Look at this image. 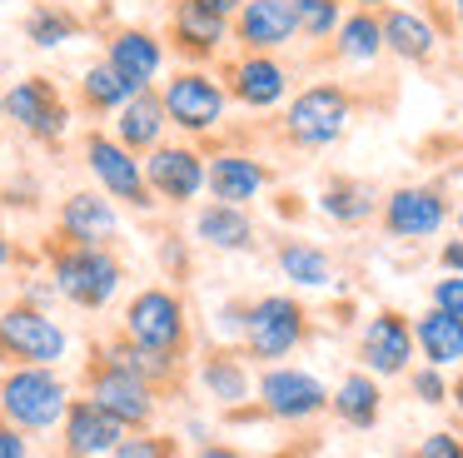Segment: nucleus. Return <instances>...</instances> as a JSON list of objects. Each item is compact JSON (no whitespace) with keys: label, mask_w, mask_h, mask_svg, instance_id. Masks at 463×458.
<instances>
[{"label":"nucleus","mask_w":463,"mask_h":458,"mask_svg":"<svg viewBox=\"0 0 463 458\" xmlns=\"http://www.w3.org/2000/svg\"><path fill=\"white\" fill-rule=\"evenodd\" d=\"M274 259H279L284 279H294V284H304V289H324L334 279L329 254H324L319 244H309V239H284Z\"/></svg>","instance_id":"nucleus-28"},{"label":"nucleus","mask_w":463,"mask_h":458,"mask_svg":"<svg viewBox=\"0 0 463 458\" xmlns=\"http://www.w3.org/2000/svg\"><path fill=\"white\" fill-rule=\"evenodd\" d=\"M294 20H299V35H334L339 30V0H294Z\"/></svg>","instance_id":"nucleus-34"},{"label":"nucleus","mask_w":463,"mask_h":458,"mask_svg":"<svg viewBox=\"0 0 463 458\" xmlns=\"http://www.w3.org/2000/svg\"><path fill=\"white\" fill-rule=\"evenodd\" d=\"M115 205L100 195V189H75L61 205V234L75 239V244H105L115 234Z\"/></svg>","instance_id":"nucleus-17"},{"label":"nucleus","mask_w":463,"mask_h":458,"mask_svg":"<svg viewBox=\"0 0 463 458\" xmlns=\"http://www.w3.org/2000/svg\"><path fill=\"white\" fill-rule=\"evenodd\" d=\"M51 274H55V294L71 299L75 309H105L120 289L125 269L105 244H75L61 234V244H51Z\"/></svg>","instance_id":"nucleus-2"},{"label":"nucleus","mask_w":463,"mask_h":458,"mask_svg":"<svg viewBox=\"0 0 463 458\" xmlns=\"http://www.w3.org/2000/svg\"><path fill=\"white\" fill-rule=\"evenodd\" d=\"M359 358H364V368H369V374H379V378L409 374L413 324L399 314V309H379V314L364 324V334H359Z\"/></svg>","instance_id":"nucleus-11"},{"label":"nucleus","mask_w":463,"mask_h":458,"mask_svg":"<svg viewBox=\"0 0 463 458\" xmlns=\"http://www.w3.org/2000/svg\"><path fill=\"white\" fill-rule=\"evenodd\" d=\"M194 234L204 239L210 249H230V254H244L254 249V219L244 215V205H204L194 215Z\"/></svg>","instance_id":"nucleus-22"},{"label":"nucleus","mask_w":463,"mask_h":458,"mask_svg":"<svg viewBox=\"0 0 463 458\" xmlns=\"http://www.w3.org/2000/svg\"><path fill=\"white\" fill-rule=\"evenodd\" d=\"M204 185L220 205H250L264 185H269V169L250 155H220L210 169H204Z\"/></svg>","instance_id":"nucleus-19"},{"label":"nucleus","mask_w":463,"mask_h":458,"mask_svg":"<svg viewBox=\"0 0 463 458\" xmlns=\"http://www.w3.org/2000/svg\"><path fill=\"white\" fill-rule=\"evenodd\" d=\"M0 115H5V90H0Z\"/></svg>","instance_id":"nucleus-46"},{"label":"nucleus","mask_w":463,"mask_h":458,"mask_svg":"<svg viewBox=\"0 0 463 458\" xmlns=\"http://www.w3.org/2000/svg\"><path fill=\"white\" fill-rule=\"evenodd\" d=\"M110 364H120V368H130L135 378H145V384L160 394V388H170L175 384V368H180V354H165V348H145V344H135V339H115V344H105L100 348Z\"/></svg>","instance_id":"nucleus-25"},{"label":"nucleus","mask_w":463,"mask_h":458,"mask_svg":"<svg viewBox=\"0 0 463 458\" xmlns=\"http://www.w3.org/2000/svg\"><path fill=\"white\" fill-rule=\"evenodd\" d=\"M413 348L433 368L463 364V324L453 314H443V309H429V314L413 319Z\"/></svg>","instance_id":"nucleus-23"},{"label":"nucleus","mask_w":463,"mask_h":458,"mask_svg":"<svg viewBox=\"0 0 463 458\" xmlns=\"http://www.w3.org/2000/svg\"><path fill=\"white\" fill-rule=\"evenodd\" d=\"M0 458H31L25 434H21L15 424H5V418H0Z\"/></svg>","instance_id":"nucleus-39"},{"label":"nucleus","mask_w":463,"mask_h":458,"mask_svg":"<svg viewBox=\"0 0 463 458\" xmlns=\"http://www.w3.org/2000/svg\"><path fill=\"white\" fill-rule=\"evenodd\" d=\"M175 453H180V448H175V438H165V434H135V438H120L110 458H175Z\"/></svg>","instance_id":"nucleus-35"},{"label":"nucleus","mask_w":463,"mask_h":458,"mask_svg":"<svg viewBox=\"0 0 463 458\" xmlns=\"http://www.w3.org/2000/svg\"><path fill=\"white\" fill-rule=\"evenodd\" d=\"M175 40H180L184 50H220L224 15H210V10H200L194 0H180V5H175Z\"/></svg>","instance_id":"nucleus-29"},{"label":"nucleus","mask_w":463,"mask_h":458,"mask_svg":"<svg viewBox=\"0 0 463 458\" xmlns=\"http://www.w3.org/2000/svg\"><path fill=\"white\" fill-rule=\"evenodd\" d=\"M329 408L344 418L349 428H373L379 424V414H383V388H379V378L364 368V374H349L339 388L329 394Z\"/></svg>","instance_id":"nucleus-26"},{"label":"nucleus","mask_w":463,"mask_h":458,"mask_svg":"<svg viewBox=\"0 0 463 458\" xmlns=\"http://www.w3.org/2000/svg\"><path fill=\"white\" fill-rule=\"evenodd\" d=\"M71 348V334L35 304H11L0 314V354L15 364H45L55 368Z\"/></svg>","instance_id":"nucleus-4"},{"label":"nucleus","mask_w":463,"mask_h":458,"mask_svg":"<svg viewBox=\"0 0 463 458\" xmlns=\"http://www.w3.org/2000/svg\"><path fill=\"white\" fill-rule=\"evenodd\" d=\"M439 264L449 269V274H463V239H449V244L439 249Z\"/></svg>","instance_id":"nucleus-40"},{"label":"nucleus","mask_w":463,"mask_h":458,"mask_svg":"<svg viewBox=\"0 0 463 458\" xmlns=\"http://www.w3.org/2000/svg\"><path fill=\"white\" fill-rule=\"evenodd\" d=\"M260 408L279 424H304V418L329 408V388L304 368H264L260 378Z\"/></svg>","instance_id":"nucleus-10"},{"label":"nucleus","mask_w":463,"mask_h":458,"mask_svg":"<svg viewBox=\"0 0 463 458\" xmlns=\"http://www.w3.org/2000/svg\"><path fill=\"white\" fill-rule=\"evenodd\" d=\"M194 5H200V10H210V15H224V20H230L234 10L244 5V0H194Z\"/></svg>","instance_id":"nucleus-41"},{"label":"nucleus","mask_w":463,"mask_h":458,"mask_svg":"<svg viewBox=\"0 0 463 458\" xmlns=\"http://www.w3.org/2000/svg\"><path fill=\"white\" fill-rule=\"evenodd\" d=\"M200 384L214 404L240 408L244 398H250V368H244V358L234 354V348H210V354L200 358Z\"/></svg>","instance_id":"nucleus-24"},{"label":"nucleus","mask_w":463,"mask_h":458,"mask_svg":"<svg viewBox=\"0 0 463 458\" xmlns=\"http://www.w3.org/2000/svg\"><path fill=\"white\" fill-rule=\"evenodd\" d=\"M419 458H463V438L449 434V428H439V434H429L419 444Z\"/></svg>","instance_id":"nucleus-38"},{"label":"nucleus","mask_w":463,"mask_h":458,"mask_svg":"<svg viewBox=\"0 0 463 458\" xmlns=\"http://www.w3.org/2000/svg\"><path fill=\"white\" fill-rule=\"evenodd\" d=\"M200 458H244V453H234V448H224V444H204Z\"/></svg>","instance_id":"nucleus-42"},{"label":"nucleus","mask_w":463,"mask_h":458,"mask_svg":"<svg viewBox=\"0 0 463 458\" xmlns=\"http://www.w3.org/2000/svg\"><path fill=\"white\" fill-rule=\"evenodd\" d=\"M244 354L250 358H264V364H274V358H289L294 348L309 339V309L299 304V299L289 294H264L254 299L250 309H244Z\"/></svg>","instance_id":"nucleus-3"},{"label":"nucleus","mask_w":463,"mask_h":458,"mask_svg":"<svg viewBox=\"0 0 463 458\" xmlns=\"http://www.w3.org/2000/svg\"><path fill=\"white\" fill-rule=\"evenodd\" d=\"M71 408V388L55 368L21 364L0 378V418L15 424L21 434H51Z\"/></svg>","instance_id":"nucleus-1"},{"label":"nucleus","mask_w":463,"mask_h":458,"mask_svg":"<svg viewBox=\"0 0 463 458\" xmlns=\"http://www.w3.org/2000/svg\"><path fill=\"white\" fill-rule=\"evenodd\" d=\"M160 105H165V119L180 125L184 135H204V129H214L224 119V90L204 70H184V75H175L165 85Z\"/></svg>","instance_id":"nucleus-9"},{"label":"nucleus","mask_w":463,"mask_h":458,"mask_svg":"<svg viewBox=\"0 0 463 458\" xmlns=\"http://www.w3.org/2000/svg\"><path fill=\"white\" fill-rule=\"evenodd\" d=\"M379 25H383V50H393L399 60H429L433 45H439L433 25L419 15V10H389Z\"/></svg>","instance_id":"nucleus-27"},{"label":"nucleus","mask_w":463,"mask_h":458,"mask_svg":"<svg viewBox=\"0 0 463 458\" xmlns=\"http://www.w3.org/2000/svg\"><path fill=\"white\" fill-rule=\"evenodd\" d=\"M349 115H354V105H349V95H344L339 85H309V90H304V95L289 105L284 129H289L294 145L324 149V145H334V139L349 129Z\"/></svg>","instance_id":"nucleus-7"},{"label":"nucleus","mask_w":463,"mask_h":458,"mask_svg":"<svg viewBox=\"0 0 463 458\" xmlns=\"http://www.w3.org/2000/svg\"><path fill=\"white\" fill-rule=\"evenodd\" d=\"M319 209L334 219V224H364V219L373 215V189L354 185V179H334V185L319 195Z\"/></svg>","instance_id":"nucleus-30"},{"label":"nucleus","mask_w":463,"mask_h":458,"mask_svg":"<svg viewBox=\"0 0 463 458\" xmlns=\"http://www.w3.org/2000/svg\"><path fill=\"white\" fill-rule=\"evenodd\" d=\"M25 35H31V45L55 50V45H65V40L80 35V25H75V15L61 10V5H35L31 20H25Z\"/></svg>","instance_id":"nucleus-33"},{"label":"nucleus","mask_w":463,"mask_h":458,"mask_svg":"<svg viewBox=\"0 0 463 458\" xmlns=\"http://www.w3.org/2000/svg\"><path fill=\"white\" fill-rule=\"evenodd\" d=\"M125 339L145 348H165V354H184L190 344V324H184V304L170 289H140L125 304Z\"/></svg>","instance_id":"nucleus-6"},{"label":"nucleus","mask_w":463,"mask_h":458,"mask_svg":"<svg viewBox=\"0 0 463 458\" xmlns=\"http://www.w3.org/2000/svg\"><path fill=\"white\" fill-rule=\"evenodd\" d=\"M85 165L100 179V195H115L135 209H150V185H145V165L135 159V149H125L120 139L110 135H90L85 139Z\"/></svg>","instance_id":"nucleus-8"},{"label":"nucleus","mask_w":463,"mask_h":458,"mask_svg":"<svg viewBox=\"0 0 463 458\" xmlns=\"http://www.w3.org/2000/svg\"><path fill=\"white\" fill-rule=\"evenodd\" d=\"M5 115L35 139H61L65 125H71V110H65L61 90H55L45 75H31V80H21V85L5 90Z\"/></svg>","instance_id":"nucleus-12"},{"label":"nucleus","mask_w":463,"mask_h":458,"mask_svg":"<svg viewBox=\"0 0 463 458\" xmlns=\"http://www.w3.org/2000/svg\"><path fill=\"white\" fill-rule=\"evenodd\" d=\"M359 10H373V5H389V0H354Z\"/></svg>","instance_id":"nucleus-45"},{"label":"nucleus","mask_w":463,"mask_h":458,"mask_svg":"<svg viewBox=\"0 0 463 458\" xmlns=\"http://www.w3.org/2000/svg\"><path fill=\"white\" fill-rule=\"evenodd\" d=\"M399 458H419V453H399Z\"/></svg>","instance_id":"nucleus-47"},{"label":"nucleus","mask_w":463,"mask_h":458,"mask_svg":"<svg viewBox=\"0 0 463 458\" xmlns=\"http://www.w3.org/2000/svg\"><path fill=\"white\" fill-rule=\"evenodd\" d=\"M433 309H443V314H453L463 324V274H449L433 284Z\"/></svg>","instance_id":"nucleus-37"},{"label":"nucleus","mask_w":463,"mask_h":458,"mask_svg":"<svg viewBox=\"0 0 463 458\" xmlns=\"http://www.w3.org/2000/svg\"><path fill=\"white\" fill-rule=\"evenodd\" d=\"M61 458H71V453H61Z\"/></svg>","instance_id":"nucleus-50"},{"label":"nucleus","mask_w":463,"mask_h":458,"mask_svg":"<svg viewBox=\"0 0 463 458\" xmlns=\"http://www.w3.org/2000/svg\"><path fill=\"white\" fill-rule=\"evenodd\" d=\"M299 35V20H294V0H244L240 5V40L250 50H279Z\"/></svg>","instance_id":"nucleus-16"},{"label":"nucleus","mask_w":463,"mask_h":458,"mask_svg":"<svg viewBox=\"0 0 463 458\" xmlns=\"http://www.w3.org/2000/svg\"><path fill=\"white\" fill-rule=\"evenodd\" d=\"M383 50V25L369 15V10H359V15L339 20V55L344 60H373Z\"/></svg>","instance_id":"nucleus-32"},{"label":"nucleus","mask_w":463,"mask_h":458,"mask_svg":"<svg viewBox=\"0 0 463 458\" xmlns=\"http://www.w3.org/2000/svg\"><path fill=\"white\" fill-rule=\"evenodd\" d=\"M443 219H449V205H443L439 189L409 185V189H393L383 199V229L393 239H429L443 229Z\"/></svg>","instance_id":"nucleus-14"},{"label":"nucleus","mask_w":463,"mask_h":458,"mask_svg":"<svg viewBox=\"0 0 463 458\" xmlns=\"http://www.w3.org/2000/svg\"><path fill=\"white\" fill-rule=\"evenodd\" d=\"M11 259H15V249H11V239L0 234V269H11Z\"/></svg>","instance_id":"nucleus-43"},{"label":"nucleus","mask_w":463,"mask_h":458,"mask_svg":"<svg viewBox=\"0 0 463 458\" xmlns=\"http://www.w3.org/2000/svg\"><path fill=\"white\" fill-rule=\"evenodd\" d=\"M458 20H463V0H458Z\"/></svg>","instance_id":"nucleus-49"},{"label":"nucleus","mask_w":463,"mask_h":458,"mask_svg":"<svg viewBox=\"0 0 463 458\" xmlns=\"http://www.w3.org/2000/svg\"><path fill=\"white\" fill-rule=\"evenodd\" d=\"M165 105L155 90H135L130 100H125L120 110H115V135H120L125 149H155L165 135Z\"/></svg>","instance_id":"nucleus-20"},{"label":"nucleus","mask_w":463,"mask_h":458,"mask_svg":"<svg viewBox=\"0 0 463 458\" xmlns=\"http://www.w3.org/2000/svg\"><path fill=\"white\" fill-rule=\"evenodd\" d=\"M0 358H5V354H0Z\"/></svg>","instance_id":"nucleus-51"},{"label":"nucleus","mask_w":463,"mask_h":458,"mask_svg":"<svg viewBox=\"0 0 463 458\" xmlns=\"http://www.w3.org/2000/svg\"><path fill=\"white\" fill-rule=\"evenodd\" d=\"M458 224H463V205H458Z\"/></svg>","instance_id":"nucleus-48"},{"label":"nucleus","mask_w":463,"mask_h":458,"mask_svg":"<svg viewBox=\"0 0 463 458\" xmlns=\"http://www.w3.org/2000/svg\"><path fill=\"white\" fill-rule=\"evenodd\" d=\"M145 185L150 195L170 199V205H190L204 189V159L190 145H155L145 159Z\"/></svg>","instance_id":"nucleus-13"},{"label":"nucleus","mask_w":463,"mask_h":458,"mask_svg":"<svg viewBox=\"0 0 463 458\" xmlns=\"http://www.w3.org/2000/svg\"><path fill=\"white\" fill-rule=\"evenodd\" d=\"M80 95H85V105H90V110H100V115H115V110H120L125 100L135 95V85L120 75V70H110V65L100 60V65H90V70H85Z\"/></svg>","instance_id":"nucleus-31"},{"label":"nucleus","mask_w":463,"mask_h":458,"mask_svg":"<svg viewBox=\"0 0 463 458\" xmlns=\"http://www.w3.org/2000/svg\"><path fill=\"white\" fill-rule=\"evenodd\" d=\"M85 398H95V404H100L105 414H115L125 428H145L155 418V388L145 384V378H135L130 368L110 364L100 348L90 354V368H85Z\"/></svg>","instance_id":"nucleus-5"},{"label":"nucleus","mask_w":463,"mask_h":458,"mask_svg":"<svg viewBox=\"0 0 463 458\" xmlns=\"http://www.w3.org/2000/svg\"><path fill=\"white\" fill-rule=\"evenodd\" d=\"M230 80H234V100H240V105H250V110L279 105L284 90H289V75H284V65H279V60H269V55L240 60Z\"/></svg>","instance_id":"nucleus-21"},{"label":"nucleus","mask_w":463,"mask_h":458,"mask_svg":"<svg viewBox=\"0 0 463 458\" xmlns=\"http://www.w3.org/2000/svg\"><path fill=\"white\" fill-rule=\"evenodd\" d=\"M105 65L120 70L135 90H150V80L160 75V65H165V50L150 30H120V35H110V45H105Z\"/></svg>","instance_id":"nucleus-18"},{"label":"nucleus","mask_w":463,"mask_h":458,"mask_svg":"<svg viewBox=\"0 0 463 458\" xmlns=\"http://www.w3.org/2000/svg\"><path fill=\"white\" fill-rule=\"evenodd\" d=\"M449 398L458 404V414H463V368H458V378H453V388H449Z\"/></svg>","instance_id":"nucleus-44"},{"label":"nucleus","mask_w":463,"mask_h":458,"mask_svg":"<svg viewBox=\"0 0 463 458\" xmlns=\"http://www.w3.org/2000/svg\"><path fill=\"white\" fill-rule=\"evenodd\" d=\"M61 424H65V453L71 458H110L115 444L125 438V424L115 414H105L95 398H75Z\"/></svg>","instance_id":"nucleus-15"},{"label":"nucleus","mask_w":463,"mask_h":458,"mask_svg":"<svg viewBox=\"0 0 463 458\" xmlns=\"http://www.w3.org/2000/svg\"><path fill=\"white\" fill-rule=\"evenodd\" d=\"M409 388L419 394V404H449V384H443V374L433 364L409 368Z\"/></svg>","instance_id":"nucleus-36"}]
</instances>
